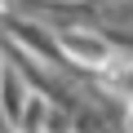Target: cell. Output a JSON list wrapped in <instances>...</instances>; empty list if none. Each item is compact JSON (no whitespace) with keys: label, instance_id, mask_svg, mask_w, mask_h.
Here are the masks:
<instances>
[{"label":"cell","instance_id":"cell-2","mask_svg":"<svg viewBox=\"0 0 133 133\" xmlns=\"http://www.w3.org/2000/svg\"><path fill=\"white\" fill-rule=\"evenodd\" d=\"M0 133H14V124L5 120V111H0Z\"/></svg>","mask_w":133,"mask_h":133},{"label":"cell","instance_id":"cell-1","mask_svg":"<svg viewBox=\"0 0 133 133\" xmlns=\"http://www.w3.org/2000/svg\"><path fill=\"white\" fill-rule=\"evenodd\" d=\"M27 98H31V89H27L22 71H18V66H5V71H0V111H5V120L14 129H18V120L27 111Z\"/></svg>","mask_w":133,"mask_h":133}]
</instances>
